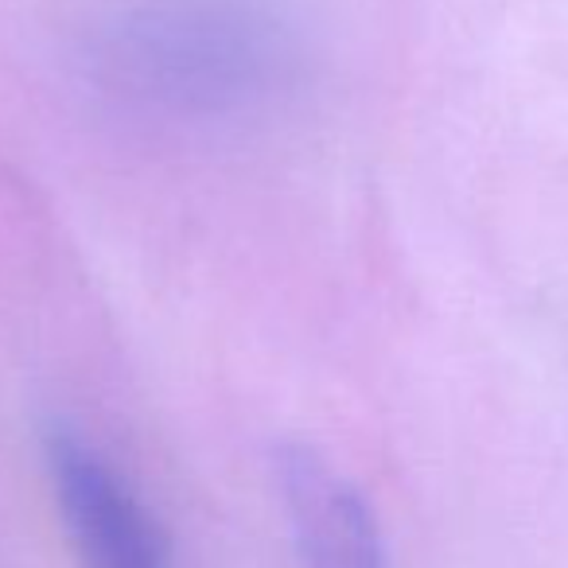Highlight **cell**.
Segmentation results:
<instances>
[{
  "mask_svg": "<svg viewBox=\"0 0 568 568\" xmlns=\"http://www.w3.org/2000/svg\"><path fill=\"white\" fill-rule=\"evenodd\" d=\"M82 63L125 113L226 125L293 94L304 32L288 0H125L94 24Z\"/></svg>",
  "mask_w": 568,
  "mask_h": 568,
  "instance_id": "obj_1",
  "label": "cell"
},
{
  "mask_svg": "<svg viewBox=\"0 0 568 568\" xmlns=\"http://www.w3.org/2000/svg\"><path fill=\"white\" fill-rule=\"evenodd\" d=\"M48 471L82 568H172L160 521L94 444L51 428Z\"/></svg>",
  "mask_w": 568,
  "mask_h": 568,
  "instance_id": "obj_2",
  "label": "cell"
},
{
  "mask_svg": "<svg viewBox=\"0 0 568 568\" xmlns=\"http://www.w3.org/2000/svg\"><path fill=\"white\" fill-rule=\"evenodd\" d=\"M276 483L304 568H386L371 503L316 448L284 444L276 452Z\"/></svg>",
  "mask_w": 568,
  "mask_h": 568,
  "instance_id": "obj_3",
  "label": "cell"
}]
</instances>
